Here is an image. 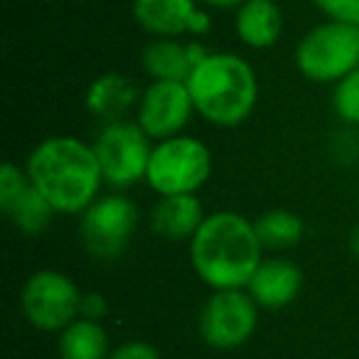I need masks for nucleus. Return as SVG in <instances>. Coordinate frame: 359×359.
<instances>
[{"label": "nucleus", "mask_w": 359, "mask_h": 359, "mask_svg": "<svg viewBox=\"0 0 359 359\" xmlns=\"http://www.w3.org/2000/svg\"><path fill=\"white\" fill-rule=\"evenodd\" d=\"M25 172L60 215H79L89 210L104 180L94 145L72 135L42 140L27 158Z\"/></svg>", "instance_id": "nucleus-1"}, {"label": "nucleus", "mask_w": 359, "mask_h": 359, "mask_svg": "<svg viewBox=\"0 0 359 359\" xmlns=\"http://www.w3.org/2000/svg\"><path fill=\"white\" fill-rule=\"evenodd\" d=\"M261 241L254 222L236 212L205 217L190 239V259L197 276L215 290L246 288L261 259Z\"/></svg>", "instance_id": "nucleus-2"}, {"label": "nucleus", "mask_w": 359, "mask_h": 359, "mask_svg": "<svg viewBox=\"0 0 359 359\" xmlns=\"http://www.w3.org/2000/svg\"><path fill=\"white\" fill-rule=\"evenodd\" d=\"M185 84L197 114L222 128L244 123L259 99V81L251 65L229 52H210Z\"/></svg>", "instance_id": "nucleus-3"}, {"label": "nucleus", "mask_w": 359, "mask_h": 359, "mask_svg": "<svg viewBox=\"0 0 359 359\" xmlns=\"http://www.w3.org/2000/svg\"><path fill=\"white\" fill-rule=\"evenodd\" d=\"M295 65L310 81H342L359 69V25L330 20L313 27L295 50Z\"/></svg>", "instance_id": "nucleus-4"}, {"label": "nucleus", "mask_w": 359, "mask_h": 359, "mask_svg": "<svg viewBox=\"0 0 359 359\" xmlns=\"http://www.w3.org/2000/svg\"><path fill=\"white\" fill-rule=\"evenodd\" d=\"M212 175V155L205 143L190 135H172L153 148L148 185L165 195H195Z\"/></svg>", "instance_id": "nucleus-5"}, {"label": "nucleus", "mask_w": 359, "mask_h": 359, "mask_svg": "<svg viewBox=\"0 0 359 359\" xmlns=\"http://www.w3.org/2000/svg\"><path fill=\"white\" fill-rule=\"evenodd\" d=\"M81 298L76 283L60 271H37L22 285V313L45 332L65 330L81 315Z\"/></svg>", "instance_id": "nucleus-6"}, {"label": "nucleus", "mask_w": 359, "mask_h": 359, "mask_svg": "<svg viewBox=\"0 0 359 359\" xmlns=\"http://www.w3.org/2000/svg\"><path fill=\"white\" fill-rule=\"evenodd\" d=\"M101 175L116 187H130L148 175V163L153 148L148 145V133L138 123H109L94 143Z\"/></svg>", "instance_id": "nucleus-7"}, {"label": "nucleus", "mask_w": 359, "mask_h": 359, "mask_svg": "<svg viewBox=\"0 0 359 359\" xmlns=\"http://www.w3.org/2000/svg\"><path fill=\"white\" fill-rule=\"evenodd\" d=\"M259 305L249 290H215L200 313V334L215 349H236L254 334Z\"/></svg>", "instance_id": "nucleus-8"}, {"label": "nucleus", "mask_w": 359, "mask_h": 359, "mask_svg": "<svg viewBox=\"0 0 359 359\" xmlns=\"http://www.w3.org/2000/svg\"><path fill=\"white\" fill-rule=\"evenodd\" d=\"M135 226H138V207L128 197L109 195L81 212L79 234L91 256L111 261L123 254Z\"/></svg>", "instance_id": "nucleus-9"}, {"label": "nucleus", "mask_w": 359, "mask_h": 359, "mask_svg": "<svg viewBox=\"0 0 359 359\" xmlns=\"http://www.w3.org/2000/svg\"><path fill=\"white\" fill-rule=\"evenodd\" d=\"M195 104L185 81H153L138 104V126L148 138L168 140L180 135L190 121Z\"/></svg>", "instance_id": "nucleus-10"}, {"label": "nucleus", "mask_w": 359, "mask_h": 359, "mask_svg": "<svg viewBox=\"0 0 359 359\" xmlns=\"http://www.w3.org/2000/svg\"><path fill=\"white\" fill-rule=\"evenodd\" d=\"M133 18L155 37L205 35L210 15L197 11L195 0H133Z\"/></svg>", "instance_id": "nucleus-11"}, {"label": "nucleus", "mask_w": 359, "mask_h": 359, "mask_svg": "<svg viewBox=\"0 0 359 359\" xmlns=\"http://www.w3.org/2000/svg\"><path fill=\"white\" fill-rule=\"evenodd\" d=\"M246 288L256 305L280 310L298 298L303 288V271L288 259H266L259 264Z\"/></svg>", "instance_id": "nucleus-12"}, {"label": "nucleus", "mask_w": 359, "mask_h": 359, "mask_svg": "<svg viewBox=\"0 0 359 359\" xmlns=\"http://www.w3.org/2000/svg\"><path fill=\"white\" fill-rule=\"evenodd\" d=\"M210 52L197 42L182 45L175 37H155L143 50V67L155 81H187Z\"/></svg>", "instance_id": "nucleus-13"}, {"label": "nucleus", "mask_w": 359, "mask_h": 359, "mask_svg": "<svg viewBox=\"0 0 359 359\" xmlns=\"http://www.w3.org/2000/svg\"><path fill=\"white\" fill-rule=\"evenodd\" d=\"M205 222L195 195H165L150 212V229L168 241L192 239Z\"/></svg>", "instance_id": "nucleus-14"}, {"label": "nucleus", "mask_w": 359, "mask_h": 359, "mask_svg": "<svg viewBox=\"0 0 359 359\" xmlns=\"http://www.w3.org/2000/svg\"><path fill=\"white\" fill-rule=\"evenodd\" d=\"M283 15L276 0H246L236 11V35L254 50H269L278 42Z\"/></svg>", "instance_id": "nucleus-15"}, {"label": "nucleus", "mask_w": 359, "mask_h": 359, "mask_svg": "<svg viewBox=\"0 0 359 359\" xmlns=\"http://www.w3.org/2000/svg\"><path fill=\"white\" fill-rule=\"evenodd\" d=\"M138 101V89L123 74H104L89 86L86 109L94 118L109 123L123 121L126 111Z\"/></svg>", "instance_id": "nucleus-16"}, {"label": "nucleus", "mask_w": 359, "mask_h": 359, "mask_svg": "<svg viewBox=\"0 0 359 359\" xmlns=\"http://www.w3.org/2000/svg\"><path fill=\"white\" fill-rule=\"evenodd\" d=\"M109 337L101 323L76 318L60 334V359H109Z\"/></svg>", "instance_id": "nucleus-17"}, {"label": "nucleus", "mask_w": 359, "mask_h": 359, "mask_svg": "<svg viewBox=\"0 0 359 359\" xmlns=\"http://www.w3.org/2000/svg\"><path fill=\"white\" fill-rule=\"evenodd\" d=\"M0 210L6 212V217L22 231V234H42V231L50 226L52 217L57 215L55 207L45 200L40 190L35 185H27L11 205L0 207Z\"/></svg>", "instance_id": "nucleus-18"}, {"label": "nucleus", "mask_w": 359, "mask_h": 359, "mask_svg": "<svg viewBox=\"0 0 359 359\" xmlns=\"http://www.w3.org/2000/svg\"><path fill=\"white\" fill-rule=\"evenodd\" d=\"M256 234L264 249L271 251H280V249H290L303 239V219L298 215L288 210H271L266 215H261L254 222Z\"/></svg>", "instance_id": "nucleus-19"}, {"label": "nucleus", "mask_w": 359, "mask_h": 359, "mask_svg": "<svg viewBox=\"0 0 359 359\" xmlns=\"http://www.w3.org/2000/svg\"><path fill=\"white\" fill-rule=\"evenodd\" d=\"M332 104L339 118L359 126V69H354L342 81H337Z\"/></svg>", "instance_id": "nucleus-20"}, {"label": "nucleus", "mask_w": 359, "mask_h": 359, "mask_svg": "<svg viewBox=\"0 0 359 359\" xmlns=\"http://www.w3.org/2000/svg\"><path fill=\"white\" fill-rule=\"evenodd\" d=\"M27 185H30V175L22 172L15 163L3 165V168H0V207L11 205Z\"/></svg>", "instance_id": "nucleus-21"}, {"label": "nucleus", "mask_w": 359, "mask_h": 359, "mask_svg": "<svg viewBox=\"0 0 359 359\" xmlns=\"http://www.w3.org/2000/svg\"><path fill=\"white\" fill-rule=\"evenodd\" d=\"M330 20L359 25V0H313Z\"/></svg>", "instance_id": "nucleus-22"}, {"label": "nucleus", "mask_w": 359, "mask_h": 359, "mask_svg": "<svg viewBox=\"0 0 359 359\" xmlns=\"http://www.w3.org/2000/svg\"><path fill=\"white\" fill-rule=\"evenodd\" d=\"M109 359H160V352L148 342H126L109 354Z\"/></svg>", "instance_id": "nucleus-23"}, {"label": "nucleus", "mask_w": 359, "mask_h": 359, "mask_svg": "<svg viewBox=\"0 0 359 359\" xmlns=\"http://www.w3.org/2000/svg\"><path fill=\"white\" fill-rule=\"evenodd\" d=\"M106 313H109V305H106V298L101 293H86L81 298V318L99 323L101 318H106Z\"/></svg>", "instance_id": "nucleus-24"}, {"label": "nucleus", "mask_w": 359, "mask_h": 359, "mask_svg": "<svg viewBox=\"0 0 359 359\" xmlns=\"http://www.w3.org/2000/svg\"><path fill=\"white\" fill-rule=\"evenodd\" d=\"M202 3H207L212 8H236L241 3H246V0H202Z\"/></svg>", "instance_id": "nucleus-25"}, {"label": "nucleus", "mask_w": 359, "mask_h": 359, "mask_svg": "<svg viewBox=\"0 0 359 359\" xmlns=\"http://www.w3.org/2000/svg\"><path fill=\"white\" fill-rule=\"evenodd\" d=\"M349 251H352V256L359 261V224L352 229V234H349Z\"/></svg>", "instance_id": "nucleus-26"}]
</instances>
